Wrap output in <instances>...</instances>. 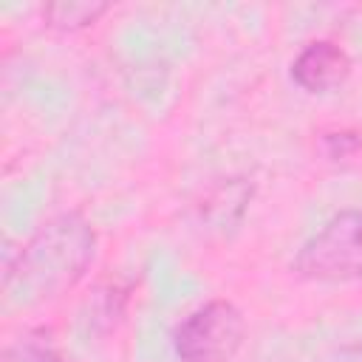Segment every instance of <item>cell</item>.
I'll list each match as a JSON object with an SVG mask.
<instances>
[{
    "instance_id": "7a4b0ae2",
    "label": "cell",
    "mask_w": 362,
    "mask_h": 362,
    "mask_svg": "<svg viewBox=\"0 0 362 362\" xmlns=\"http://www.w3.org/2000/svg\"><path fill=\"white\" fill-rule=\"evenodd\" d=\"M291 272L311 283H362V209H342L297 252Z\"/></svg>"
},
{
    "instance_id": "ba28073f",
    "label": "cell",
    "mask_w": 362,
    "mask_h": 362,
    "mask_svg": "<svg viewBox=\"0 0 362 362\" xmlns=\"http://www.w3.org/2000/svg\"><path fill=\"white\" fill-rule=\"evenodd\" d=\"M328 362H362V342H351V345H342Z\"/></svg>"
},
{
    "instance_id": "8992f818",
    "label": "cell",
    "mask_w": 362,
    "mask_h": 362,
    "mask_svg": "<svg viewBox=\"0 0 362 362\" xmlns=\"http://www.w3.org/2000/svg\"><path fill=\"white\" fill-rule=\"evenodd\" d=\"M0 362H62V354L45 328H31L3 348Z\"/></svg>"
},
{
    "instance_id": "5b68a950",
    "label": "cell",
    "mask_w": 362,
    "mask_h": 362,
    "mask_svg": "<svg viewBox=\"0 0 362 362\" xmlns=\"http://www.w3.org/2000/svg\"><path fill=\"white\" fill-rule=\"evenodd\" d=\"M110 11V3L102 0H57L42 6V20L57 31H79L99 23Z\"/></svg>"
},
{
    "instance_id": "277c9868",
    "label": "cell",
    "mask_w": 362,
    "mask_h": 362,
    "mask_svg": "<svg viewBox=\"0 0 362 362\" xmlns=\"http://www.w3.org/2000/svg\"><path fill=\"white\" fill-rule=\"evenodd\" d=\"M351 57L342 45L334 40H314L300 48V54L291 59V79L305 93L322 96L339 90L351 76Z\"/></svg>"
},
{
    "instance_id": "3957f363",
    "label": "cell",
    "mask_w": 362,
    "mask_h": 362,
    "mask_svg": "<svg viewBox=\"0 0 362 362\" xmlns=\"http://www.w3.org/2000/svg\"><path fill=\"white\" fill-rule=\"evenodd\" d=\"M246 339V320L229 300H209L187 314L173 331L181 362H229Z\"/></svg>"
},
{
    "instance_id": "6da1fadb",
    "label": "cell",
    "mask_w": 362,
    "mask_h": 362,
    "mask_svg": "<svg viewBox=\"0 0 362 362\" xmlns=\"http://www.w3.org/2000/svg\"><path fill=\"white\" fill-rule=\"evenodd\" d=\"M96 232L82 212L45 221L3 266V305L34 308L68 294L90 269Z\"/></svg>"
},
{
    "instance_id": "52a82bcc",
    "label": "cell",
    "mask_w": 362,
    "mask_h": 362,
    "mask_svg": "<svg viewBox=\"0 0 362 362\" xmlns=\"http://www.w3.org/2000/svg\"><path fill=\"white\" fill-rule=\"evenodd\" d=\"M359 147H362V139H359V133H354V130L325 133V153H328V158H334V161L351 158Z\"/></svg>"
}]
</instances>
